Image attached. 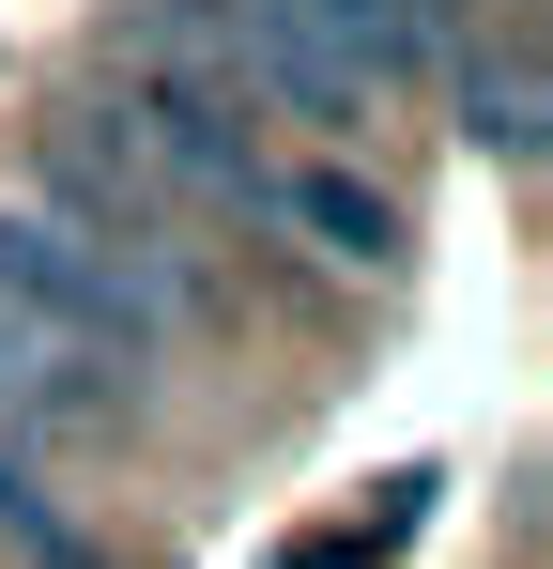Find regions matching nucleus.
I'll use <instances>...</instances> for the list:
<instances>
[{
    "mask_svg": "<svg viewBox=\"0 0 553 569\" xmlns=\"http://www.w3.org/2000/svg\"><path fill=\"white\" fill-rule=\"evenodd\" d=\"M108 139L139 154V170H170V186L231 200V216H276V154H262V108L247 78L215 62V31L200 16H139V31H108Z\"/></svg>",
    "mask_w": 553,
    "mask_h": 569,
    "instance_id": "1",
    "label": "nucleus"
},
{
    "mask_svg": "<svg viewBox=\"0 0 553 569\" xmlns=\"http://www.w3.org/2000/svg\"><path fill=\"white\" fill-rule=\"evenodd\" d=\"M0 308L47 323V339H62L78 370H108L123 400H139V370H170V339H184L139 278H108L78 231H47V216H0Z\"/></svg>",
    "mask_w": 553,
    "mask_h": 569,
    "instance_id": "2",
    "label": "nucleus"
},
{
    "mask_svg": "<svg viewBox=\"0 0 553 569\" xmlns=\"http://www.w3.org/2000/svg\"><path fill=\"white\" fill-rule=\"evenodd\" d=\"M184 16L215 31V62L247 78V108H292V123H323V139H354L369 108H384L354 62H339V31H323L308 0H184Z\"/></svg>",
    "mask_w": 553,
    "mask_h": 569,
    "instance_id": "3",
    "label": "nucleus"
},
{
    "mask_svg": "<svg viewBox=\"0 0 553 569\" xmlns=\"http://www.w3.org/2000/svg\"><path fill=\"white\" fill-rule=\"evenodd\" d=\"M123 416H139V400H123L108 370H78L47 323L0 308V447H78V431H123Z\"/></svg>",
    "mask_w": 553,
    "mask_h": 569,
    "instance_id": "4",
    "label": "nucleus"
},
{
    "mask_svg": "<svg viewBox=\"0 0 553 569\" xmlns=\"http://www.w3.org/2000/svg\"><path fill=\"white\" fill-rule=\"evenodd\" d=\"M276 231H308V247H323V262H354V278H384V262L415 247V231H400V200L369 186V170H339V154H323V170H276Z\"/></svg>",
    "mask_w": 553,
    "mask_h": 569,
    "instance_id": "5",
    "label": "nucleus"
},
{
    "mask_svg": "<svg viewBox=\"0 0 553 569\" xmlns=\"http://www.w3.org/2000/svg\"><path fill=\"white\" fill-rule=\"evenodd\" d=\"M461 139H476L492 170H539V139H553V93H539V31H507V47H476V62H461Z\"/></svg>",
    "mask_w": 553,
    "mask_h": 569,
    "instance_id": "6",
    "label": "nucleus"
},
{
    "mask_svg": "<svg viewBox=\"0 0 553 569\" xmlns=\"http://www.w3.org/2000/svg\"><path fill=\"white\" fill-rule=\"evenodd\" d=\"M0 555H16V569H108V539L47 492V462H31V447H0Z\"/></svg>",
    "mask_w": 553,
    "mask_h": 569,
    "instance_id": "7",
    "label": "nucleus"
},
{
    "mask_svg": "<svg viewBox=\"0 0 553 569\" xmlns=\"http://www.w3.org/2000/svg\"><path fill=\"white\" fill-rule=\"evenodd\" d=\"M308 16H323V31H339V62H354L369 93H384V78H415V62H431V0H308Z\"/></svg>",
    "mask_w": 553,
    "mask_h": 569,
    "instance_id": "8",
    "label": "nucleus"
}]
</instances>
